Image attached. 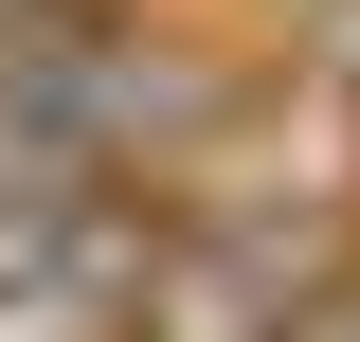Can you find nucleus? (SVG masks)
<instances>
[{
	"label": "nucleus",
	"instance_id": "nucleus-1",
	"mask_svg": "<svg viewBox=\"0 0 360 342\" xmlns=\"http://www.w3.org/2000/svg\"><path fill=\"white\" fill-rule=\"evenodd\" d=\"M288 342H360V253H342V270H324V289H307V306H288Z\"/></svg>",
	"mask_w": 360,
	"mask_h": 342
}]
</instances>
